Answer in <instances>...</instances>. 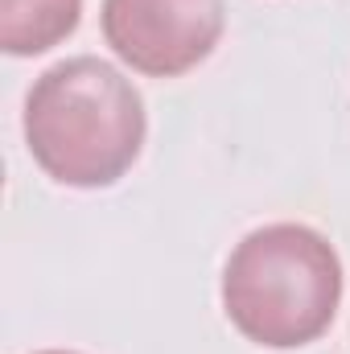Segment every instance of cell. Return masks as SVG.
Masks as SVG:
<instances>
[{
    "label": "cell",
    "instance_id": "7a4b0ae2",
    "mask_svg": "<svg viewBox=\"0 0 350 354\" xmlns=\"http://www.w3.org/2000/svg\"><path fill=\"white\" fill-rule=\"evenodd\" d=\"M342 301V264L326 235L301 223L252 231L227 260L223 309L231 326L268 351L322 338Z\"/></svg>",
    "mask_w": 350,
    "mask_h": 354
},
{
    "label": "cell",
    "instance_id": "5b68a950",
    "mask_svg": "<svg viewBox=\"0 0 350 354\" xmlns=\"http://www.w3.org/2000/svg\"><path fill=\"white\" fill-rule=\"evenodd\" d=\"M37 354H75V351H37Z\"/></svg>",
    "mask_w": 350,
    "mask_h": 354
},
{
    "label": "cell",
    "instance_id": "3957f363",
    "mask_svg": "<svg viewBox=\"0 0 350 354\" xmlns=\"http://www.w3.org/2000/svg\"><path fill=\"white\" fill-rule=\"evenodd\" d=\"M223 21V0H103L107 46L153 79H177L210 58Z\"/></svg>",
    "mask_w": 350,
    "mask_h": 354
},
{
    "label": "cell",
    "instance_id": "6da1fadb",
    "mask_svg": "<svg viewBox=\"0 0 350 354\" xmlns=\"http://www.w3.org/2000/svg\"><path fill=\"white\" fill-rule=\"evenodd\" d=\"M25 140L54 181L79 189L111 185L132 169L145 145L140 91L103 58H66L29 91Z\"/></svg>",
    "mask_w": 350,
    "mask_h": 354
},
{
    "label": "cell",
    "instance_id": "277c9868",
    "mask_svg": "<svg viewBox=\"0 0 350 354\" xmlns=\"http://www.w3.org/2000/svg\"><path fill=\"white\" fill-rule=\"evenodd\" d=\"M83 0H0V46L12 58L46 54L79 29Z\"/></svg>",
    "mask_w": 350,
    "mask_h": 354
}]
</instances>
